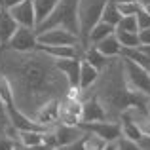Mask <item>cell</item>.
Returning a JSON list of instances; mask_svg holds the SVG:
<instances>
[{
	"mask_svg": "<svg viewBox=\"0 0 150 150\" xmlns=\"http://www.w3.org/2000/svg\"><path fill=\"white\" fill-rule=\"evenodd\" d=\"M0 72L13 89V106L23 114H34L51 99H61L70 91L69 82L55 67V61L40 50L19 53L0 48Z\"/></svg>",
	"mask_w": 150,
	"mask_h": 150,
	"instance_id": "obj_1",
	"label": "cell"
},
{
	"mask_svg": "<svg viewBox=\"0 0 150 150\" xmlns=\"http://www.w3.org/2000/svg\"><path fill=\"white\" fill-rule=\"evenodd\" d=\"M78 6H80V0H59L55 10L51 11V15L46 19L44 23L36 27V34L42 30L53 29V27H61L67 29L69 33L76 34L78 40H80V25H78Z\"/></svg>",
	"mask_w": 150,
	"mask_h": 150,
	"instance_id": "obj_2",
	"label": "cell"
},
{
	"mask_svg": "<svg viewBox=\"0 0 150 150\" xmlns=\"http://www.w3.org/2000/svg\"><path fill=\"white\" fill-rule=\"evenodd\" d=\"M108 0H80L78 6V25H80V46L82 50L88 48L89 30L101 21L103 8Z\"/></svg>",
	"mask_w": 150,
	"mask_h": 150,
	"instance_id": "obj_3",
	"label": "cell"
},
{
	"mask_svg": "<svg viewBox=\"0 0 150 150\" xmlns=\"http://www.w3.org/2000/svg\"><path fill=\"white\" fill-rule=\"evenodd\" d=\"M122 65H124L125 84L129 86V89H133L135 93H141L144 97H150V74H148V70L127 57H122Z\"/></svg>",
	"mask_w": 150,
	"mask_h": 150,
	"instance_id": "obj_4",
	"label": "cell"
},
{
	"mask_svg": "<svg viewBox=\"0 0 150 150\" xmlns=\"http://www.w3.org/2000/svg\"><path fill=\"white\" fill-rule=\"evenodd\" d=\"M80 127L88 133L101 137L105 143H116L122 137V125L114 120H101V122H82Z\"/></svg>",
	"mask_w": 150,
	"mask_h": 150,
	"instance_id": "obj_5",
	"label": "cell"
},
{
	"mask_svg": "<svg viewBox=\"0 0 150 150\" xmlns=\"http://www.w3.org/2000/svg\"><path fill=\"white\" fill-rule=\"evenodd\" d=\"M36 40H38V46H74V44H80L76 34L69 33L67 29H61V27H53V29L38 33Z\"/></svg>",
	"mask_w": 150,
	"mask_h": 150,
	"instance_id": "obj_6",
	"label": "cell"
},
{
	"mask_svg": "<svg viewBox=\"0 0 150 150\" xmlns=\"http://www.w3.org/2000/svg\"><path fill=\"white\" fill-rule=\"evenodd\" d=\"M36 46H38L36 30L27 29V27H19L15 30V34L11 36V40L8 42V46H4V48H10L13 51H19V53H27V51H34Z\"/></svg>",
	"mask_w": 150,
	"mask_h": 150,
	"instance_id": "obj_7",
	"label": "cell"
},
{
	"mask_svg": "<svg viewBox=\"0 0 150 150\" xmlns=\"http://www.w3.org/2000/svg\"><path fill=\"white\" fill-rule=\"evenodd\" d=\"M10 15L15 19L19 27H27V29H36V13H34V4L33 0H23V2L11 6Z\"/></svg>",
	"mask_w": 150,
	"mask_h": 150,
	"instance_id": "obj_8",
	"label": "cell"
},
{
	"mask_svg": "<svg viewBox=\"0 0 150 150\" xmlns=\"http://www.w3.org/2000/svg\"><path fill=\"white\" fill-rule=\"evenodd\" d=\"M55 61V59H53ZM80 65L82 57H70V59H57L55 67L63 72V76L69 82V88L72 91H78V82H80Z\"/></svg>",
	"mask_w": 150,
	"mask_h": 150,
	"instance_id": "obj_9",
	"label": "cell"
},
{
	"mask_svg": "<svg viewBox=\"0 0 150 150\" xmlns=\"http://www.w3.org/2000/svg\"><path fill=\"white\" fill-rule=\"evenodd\" d=\"M6 112H8V120H10V124L13 125L17 131H48L46 127H42L40 124H36L30 116L23 114L21 110H17L15 106H8Z\"/></svg>",
	"mask_w": 150,
	"mask_h": 150,
	"instance_id": "obj_10",
	"label": "cell"
},
{
	"mask_svg": "<svg viewBox=\"0 0 150 150\" xmlns=\"http://www.w3.org/2000/svg\"><path fill=\"white\" fill-rule=\"evenodd\" d=\"M51 133H53V137H55V144L61 146V144H69V143H74V141L82 139L86 131L80 125H69V124H61V122H59V124L51 129Z\"/></svg>",
	"mask_w": 150,
	"mask_h": 150,
	"instance_id": "obj_11",
	"label": "cell"
},
{
	"mask_svg": "<svg viewBox=\"0 0 150 150\" xmlns=\"http://www.w3.org/2000/svg\"><path fill=\"white\" fill-rule=\"evenodd\" d=\"M101 120H108L103 103L95 95L82 99V122H101Z\"/></svg>",
	"mask_w": 150,
	"mask_h": 150,
	"instance_id": "obj_12",
	"label": "cell"
},
{
	"mask_svg": "<svg viewBox=\"0 0 150 150\" xmlns=\"http://www.w3.org/2000/svg\"><path fill=\"white\" fill-rule=\"evenodd\" d=\"M19 29V25L15 23V19L10 15L8 10H0V48L8 46V42L11 40V36L15 34V30Z\"/></svg>",
	"mask_w": 150,
	"mask_h": 150,
	"instance_id": "obj_13",
	"label": "cell"
},
{
	"mask_svg": "<svg viewBox=\"0 0 150 150\" xmlns=\"http://www.w3.org/2000/svg\"><path fill=\"white\" fill-rule=\"evenodd\" d=\"M99 76H101L99 70L93 69V67L89 65L88 61H84V59H82V65H80V82H78V91H88V89H91L93 86L97 84Z\"/></svg>",
	"mask_w": 150,
	"mask_h": 150,
	"instance_id": "obj_14",
	"label": "cell"
},
{
	"mask_svg": "<svg viewBox=\"0 0 150 150\" xmlns=\"http://www.w3.org/2000/svg\"><path fill=\"white\" fill-rule=\"evenodd\" d=\"M95 48L101 51L103 55H106L108 59H114V57H120L122 55V44L118 42V38H116V34H110V36H106V38H103L101 42H97L95 44Z\"/></svg>",
	"mask_w": 150,
	"mask_h": 150,
	"instance_id": "obj_15",
	"label": "cell"
},
{
	"mask_svg": "<svg viewBox=\"0 0 150 150\" xmlns=\"http://www.w3.org/2000/svg\"><path fill=\"white\" fill-rule=\"evenodd\" d=\"M82 59H84V61H88L89 65H91L93 69H97L99 72H103V70L108 67V63H110V59L106 57V55H103L101 51L95 48V46H89V48H86V50H84V55H82Z\"/></svg>",
	"mask_w": 150,
	"mask_h": 150,
	"instance_id": "obj_16",
	"label": "cell"
},
{
	"mask_svg": "<svg viewBox=\"0 0 150 150\" xmlns=\"http://www.w3.org/2000/svg\"><path fill=\"white\" fill-rule=\"evenodd\" d=\"M114 30H116V27L108 25V23H105V21H99L91 30H89V36H88V48H89V46H95L97 42H101V40H103V38L110 36Z\"/></svg>",
	"mask_w": 150,
	"mask_h": 150,
	"instance_id": "obj_17",
	"label": "cell"
},
{
	"mask_svg": "<svg viewBox=\"0 0 150 150\" xmlns=\"http://www.w3.org/2000/svg\"><path fill=\"white\" fill-rule=\"evenodd\" d=\"M59 0H33L34 4V13H36V27L40 23H44L46 19L51 15V11L55 10Z\"/></svg>",
	"mask_w": 150,
	"mask_h": 150,
	"instance_id": "obj_18",
	"label": "cell"
},
{
	"mask_svg": "<svg viewBox=\"0 0 150 150\" xmlns=\"http://www.w3.org/2000/svg\"><path fill=\"white\" fill-rule=\"evenodd\" d=\"M44 135L46 131H19L17 141L23 148H29V146H36V144L44 143Z\"/></svg>",
	"mask_w": 150,
	"mask_h": 150,
	"instance_id": "obj_19",
	"label": "cell"
},
{
	"mask_svg": "<svg viewBox=\"0 0 150 150\" xmlns=\"http://www.w3.org/2000/svg\"><path fill=\"white\" fill-rule=\"evenodd\" d=\"M122 19V13L120 10H118V4L114 2V0H108V2L105 4V8H103V15H101V21L108 23V25L116 27L118 23H120Z\"/></svg>",
	"mask_w": 150,
	"mask_h": 150,
	"instance_id": "obj_20",
	"label": "cell"
},
{
	"mask_svg": "<svg viewBox=\"0 0 150 150\" xmlns=\"http://www.w3.org/2000/svg\"><path fill=\"white\" fill-rule=\"evenodd\" d=\"M114 34H116L118 42L122 44V48L124 50H135L139 48V36H137V33H127V30H114Z\"/></svg>",
	"mask_w": 150,
	"mask_h": 150,
	"instance_id": "obj_21",
	"label": "cell"
},
{
	"mask_svg": "<svg viewBox=\"0 0 150 150\" xmlns=\"http://www.w3.org/2000/svg\"><path fill=\"white\" fill-rule=\"evenodd\" d=\"M0 99H2L4 106H13V89H11V84L2 72H0Z\"/></svg>",
	"mask_w": 150,
	"mask_h": 150,
	"instance_id": "obj_22",
	"label": "cell"
},
{
	"mask_svg": "<svg viewBox=\"0 0 150 150\" xmlns=\"http://www.w3.org/2000/svg\"><path fill=\"white\" fill-rule=\"evenodd\" d=\"M120 125H122V137H125V139L135 141V143H137V141L143 137L141 129L137 127V125L133 124L131 120H122V122H120Z\"/></svg>",
	"mask_w": 150,
	"mask_h": 150,
	"instance_id": "obj_23",
	"label": "cell"
},
{
	"mask_svg": "<svg viewBox=\"0 0 150 150\" xmlns=\"http://www.w3.org/2000/svg\"><path fill=\"white\" fill-rule=\"evenodd\" d=\"M108 143L101 139V137L93 135V133H84V150H103Z\"/></svg>",
	"mask_w": 150,
	"mask_h": 150,
	"instance_id": "obj_24",
	"label": "cell"
},
{
	"mask_svg": "<svg viewBox=\"0 0 150 150\" xmlns=\"http://www.w3.org/2000/svg\"><path fill=\"white\" fill-rule=\"evenodd\" d=\"M118 30H127V33H137L139 25H137V17L135 15H124L120 19V23L116 25Z\"/></svg>",
	"mask_w": 150,
	"mask_h": 150,
	"instance_id": "obj_25",
	"label": "cell"
},
{
	"mask_svg": "<svg viewBox=\"0 0 150 150\" xmlns=\"http://www.w3.org/2000/svg\"><path fill=\"white\" fill-rule=\"evenodd\" d=\"M118 10H120L122 17L124 15H137V11L141 10V4L139 2H122V4H118Z\"/></svg>",
	"mask_w": 150,
	"mask_h": 150,
	"instance_id": "obj_26",
	"label": "cell"
},
{
	"mask_svg": "<svg viewBox=\"0 0 150 150\" xmlns=\"http://www.w3.org/2000/svg\"><path fill=\"white\" fill-rule=\"evenodd\" d=\"M137 25H139V30L141 29H150V11H146L144 8H141L137 11Z\"/></svg>",
	"mask_w": 150,
	"mask_h": 150,
	"instance_id": "obj_27",
	"label": "cell"
},
{
	"mask_svg": "<svg viewBox=\"0 0 150 150\" xmlns=\"http://www.w3.org/2000/svg\"><path fill=\"white\" fill-rule=\"evenodd\" d=\"M116 150H143V148H141L135 141H129V139H125V137H120V139L116 141Z\"/></svg>",
	"mask_w": 150,
	"mask_h": 150,
	"instance_id": "obj_28",
	"label": "cell"
},
{
	"mask_svg": "<svg viewBox=\"0 0 150 150\" xmlns=\"http://www.w3.org/2000/svg\"><path fill=\"white\" fill-rule=\"evenodd\" d=\"M15 148H17V141L0 133V150H15Z\"/></svg>",
	"mask_w": 150,
	"mask_h": 150,
	"instance_id": "obj_29",
	"label": "cell"
},
{
	"mask_svg": "<svg viewBox=\"0 0 150 150\" xmlns=\"http://www.w3.org/2000/svg\"><path fill=\"white\" fill-rule=\"evenodd\" d=\"M53 150H84V137L78 141H74V143H69V144H61V146L53 148Z\"/></svg>",
	"mask_w": 150,
	"mask_h": 150,
	"instance_id": "obj_30",
	"label": "cell"
},
{
	"mask_svg": "<svg viewBox=\"0 0 150 150\" xmlns=\"http://www.w3.org/2000/svg\"><path fill=\"white\" fill-rule=\"evenodd\" d=\"M137 36H139V44L141 46H150V29L137 30Z\"/></svg>",
	"mask_w": 150,
	"mask_h": 150,
	"instance_id": "obj_31",
	"label": "cell"
},
{
	"mask_svg": "<svg viewBox=\"0 0 150 150\" xmlns=\"http://www.w3.org/2000/svg\"><path fill=\"white\" fill-rule=\"evenodd\" d=\"M137 144H139L143 150H150V135H143L139 141H137Z\"/></svg>",
	"mask_w": 150,
	"mask_h": 150,
	"instance_id": "obj_32",
	"label": "cell"
},
{
	"mask_svg": "<svg viewBox=\"0 0 150 150\" xmlns=\"http://www.w3.org/2000/svg\"><path fill=\"white\" fill-rule=\"evenodd\" d=\"M23 2V0H0V6L4 8V10H10L11 6H15V4Z\"/></svg>",
	"mask_w": 150,
	"mask_h": 150,
	"instance_id": "obj_33",
	"label": "cell"
},
{
	"mask_svg": "<svg viewBox=\"0 0 150 150\" xmlns=\"http://www.w3.org/2000/svg\"><path fill=\"white\" fill-rule=\"evenodd\" d=\"M23 150H53V148L48 146L46 143H42V144H36V146H29V148H23Z\"/></svg>",
	"mask_w": 150,
	"mask_h": 150,
	"instance_id": "obj_34",
	"label": "cell"
},
{
	"mask_svg": "<svg viewBox=\"0 0 150 150\" xmlns=\"http://www.w3.org/2000/svg\"><path fill=\"white\" fill-rule=\"evenodd\" d=\"M137 50H139V51H141L143 55H146V57L150 59V46H139Z\"/></svg>",
	"mask_w": 150,
	"mask_h": 150,
	"instance_id": "obj_35",
	"label": "cell"
},
{
	"mask_svg": "<svg viewBox=\"0 0 150 150\" xmlns=\"http://www.w3.org/2000/svg\"><path fill=\"white\" fill-rule=\"evenodd\" d=\"M137 2L141 4V8H144V10L150 11V0H137Z\"/></svg>",
	"mask_w": 150,
	"mask_h": 150,
	"instance_id": "obj_36",
	"label": "cell"
},
{
	"mask_svg": "<svg viewBox=\"0 0 150 150\" xmlns=\"http://www.w3.org/2000/svg\"><path fill=\"white\" fill-rule=\"evenodd\" d=\"M103 150H116V143H108Z\"/></svg>",
	"mask_w": 150,
	"mask_h": 150,
	"instance_id": "obj_37",
	"label": "cell"
},
{
	"mask_svg": "<svg viewBox=\"0 0 150 150\" xmlns=\"http://www.w3.org/2000/svg\"><path fill=\"white\" fill-rule=\"evenodd\" d=\"M144 106H146V110L150 112V97H148V101H146V105H144Z\"/></svg>",
	"mask_w": 150,
	"mask_h": 150,
	"instance_id": "obj_38",
	"label": "cell"
},
{
	"mask_svg": "<svg viewBox=\"0 0 150 150\" xmlns=\"http://www.w3.org/2000/svg\"><path fill=\"white\" fill-rule=\"evenodd\" d=\"M15 150H23V148H15Z\"/></svg>",
	"mask_w": 150,
	"mask_h": 150,
	"instance_id": "obj_39",
	"label": "cell"
},
{
	"mask_svg": "<svg viewBox=\"0 0 150 150\" xmlns=\"http://www.w3.org/2000/svg\"><path fill=\"white\" fill-rule=\"evenodd\" d=\"M148 74H150V69H148Z\"/></svg>",
	"mask_w": 150,
	"mask_h": 150,
	"instance_id": "obj_40",
	"label": "cell"
},
{
	"mask_svg": "<svg viewBox=\"0 0 150 150\" xmlns=\"http://www.w3.org/2000/svg\"><path fill=\"white\" fill-rule=\"evenodd\" d=\"M0 10H2V6H0Z\"/></svg>",
	"mask_w": 150,
	"mask_h": 150,
	"instance_id": "obj_41",
	"label": "cell"
},
{
	"mask_svg": "<svg viewBox=\"0 0 150 150\" xmlns=\"http://www.w3.org/2000/svg\"><path fill=\"white\" fill-rule=\"evenodd\" d=\"M146 11H148V10H146Z\"/></svg>",
	"mask_w": 150,
	"mask_h": 150,
	"instance_id": "obj_42",
	"label": "cell"
}]
</instances>
